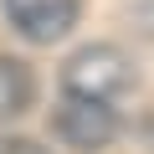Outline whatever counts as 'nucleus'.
<instances>
[{"label": "nucleus", "instance_id": "obj_1", "mask_svg": "<svg viewBox=\"0 0 154 154\" xmlns=\"http://www.w3.org/2000/svg\"><path fill=\"white\" fill-rule=\"evenodd\" d=\"M62 82H67L72 98L113 103V98H123V93L134 88V67H128V57H123L118 46H82V51L67 62Z\"/></svg>", "mask_w": 154, "mask_h": 154}, {"label": "nucleus", "instance_id": "obj_2", "mask_svg": "<svg viewBox=\"0 0 154 154\" xmlns=\"http://www.w3.org/2000/svg\"><path fill=\"white\" fill-rule=\"evenodd\" d=\"M57 139L67 144V149H77V154H98V149H108L113 139H118V113H113V103H93V98H62V108H57Z\"/></svg>", "mask_w": 154, "mask_h": 154}, {"label": "nucleus", "instance_id": "obj_3", "mask_svg": "<svg viewBox=\"0 0 154 154\" xmlns=\"http://www.w3.org/2000/svg\"><path fill=\"white\" fill-rule=\"evenodd\" d=\"M5 16L26 41H57L77 26V0H5Z\"/></svg>", "mask_w": 154, "mask_h": 154}, {"label": "nucleus", "instance_id": "obj_4", "mask_svg": "<svg viewBox=\"0 0 154 154\" xmlns=\"http://www.w3.org/2000/svg\"><path fill=\"white\" fill-rule=\"evenodd\" d=\"M36 103V77L21 57H0V118H21Z\"/></svg>", "mask_w": 154, "mask_h": 154}, {"label": "nucleus", "instance_id": "obj_5", "mask_svg": "<svg viewBox=\"0 0 154 154\" xmlns=\"http://www.w3.org/2000/svg\"><path fill=\"white\" fill-rule=\"evenodd\" d=\"M0 154H46L36 139H0Z\"/></svg>", "mask_w": 154, "mask_h": 154}]
</instances>
